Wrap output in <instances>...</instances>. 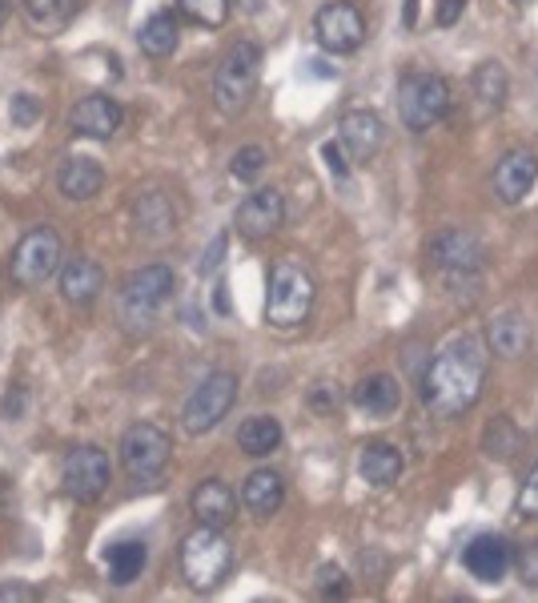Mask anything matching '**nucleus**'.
I'll list each match as a JSON object with an SVG mask.
<instances>
[{
  "mask_svg": "<svg viewBox=\"0 0 538 603\" xmlns=\"http://www.w3.org/2000/svg\"><path fill=\"white\" fill-rule=\"evenodd\" d=\"M426 258H431V265L450 286H458V282H474L482 274L487 246L470 229H438L431 238V246H426Z\"/></svg>",
  "mask_w": 538,
  "mask_h": 603,
  "instance_id": "nucleus-6",
  "label": "nucleus"
},
{
  "mask_svg": "<svg viewBox=\"0 0 538 603\" xmlns=\"http://www.w3.org/2000/svg\"><path fill=\"white\" fill-rule=\"evenodd\" d=\"M310 402L318 410H334L337 407V386H330V383H318L310 390Z\"/></svg>",
  "mask_w": 538,
  "mask_h": 603,
  "instance_id": "nucleus-39",
  "label": "nucleus"
},
{
  "mask_svg": "<svg viewBox=\"0 0 538 603\" xmlns=\"http://www.w3.org/2000/svg\"><path fill=\"white\" fill-rule=\"evenodd\" d=\"M337 141L350 153V161H370V157H378V149L386 141L382 117L370 113V109H350L337 121Z\"/></svg>",
  "mask_w": 538,
  "mask_h": 603,
  "instance_id": "nucleus-13",
  "label": "nucleus"
},
{
  "mask_svg": "<svg viewBox=\"0 0 538 603\" xmlns=\"http://www.w3.org/2000/svg\"><path fill=\"white\" fill-rule=\"evenodd\" d=\"M462 564L479 583H499L515 567V547L503 535H474L462 551Z\"/></svg>",
  "mask_w": 538,
  "mask_h": 603,
  "instance_id": "nucleus-14",
  "label": "nucleus"
},
{
  "mask_svg": "<svg viewBox=\"0 0 538 603\" xmlns=\"http://www.w3.org/2000/svg\"><path fill=\"white\" fill-rule=\"evenodd\" d=\"M354 407L370 419H390L402 407V386H398L394 374H366L358 386H354Z\"/></svg>",
  "mask_w": 538,
  "mask_h": 603,
  "instance_id": "nucleus-18",
  "label": "nucleus"
},
{
  "mask_svg": "<svg viewBox=\"0 0 538 603\" xmlns=\"http://www.w3.org/2000/svg\"><path fill=\"white\" fill-rule=\"evenodd\" d=\"M24 21L33 24L36 33H57L81 12V0H21Z\"/></svg>",
  "mask_w": 538,
  "mask_h": 603,
  "instance_id": "nucleus-27",
  "label": "nucleus"
},
{
  "mask_svg": "<svg viewBox=\"0 0 538 603\" xmlns=\"http://www.w3.org/2000/svg\"><path fill=\"white\" fill-rule=\"evenodd\" d=\"M462 9H467V0H438V16L434 21L443 24V29H450L462 16Z\"/></svg>",
  "mask_w": 538,
  "mask_h": 603,
  "instance_id": "nucleus-40",
  "label": "nucleus"
},
{
  "mask_svg": "<svg viewBox=\"0 0 538 603\" xmlns=\"http://www.w3.org/2000/svg\"><path fill=\"white\" fill-rule=\"evenodd\" d=\"M238 386H241L238 374H229V371H217V374H209L205 383H197V390L185 398V410H181L185 431L190 434L214 431L217 422L233 410V402H238Z\"/></svg>",
  "mask_w": 538,
  "mask_h": 603,
  "instance_id": "nucleus-7",
  "label": "nucleus"
},
{
  "mask_svg": "<svg viewBox=\"0 0 538 603\" xmlns=\"http://www.w3.org/2000/svg\"><path fill=\"white\" fill-rule=\"evenodd\" d=\"M169 455H173V439L153 422H137L121 439V463L137 482H153L169 467Z\"/></svg>",
  "mask_w": 538,
  "mask_h": 603,
  "instance_id": "nucleus-8",
  "label": "nucleus"
},
{
  "mask_svg": "<svg viewBox=\"0 0 538 603\" xmlns=\"http://www.w3.org/2000/svg\"><path fill=\"white\" fill-rule=\"evenodd\" d=\"M313 298H318V286H313L310 270H301L294 262H282L270 274V289H265V318L277 326V330H294L310 318Z\"/></svg>",
  "mask_w": 538,
  "mask_h": 603,
  "instance_id": "nucleus-3",
  "label": "nucleus"
},
{
  "mask_svg": "<svg viewBox=\"0 0 538 603\" xmlns=\"http://www.w3.org/2000/svg\"><path fill=\"white\" fill-rule=\"evenodd\" d=\"M60 289H65V298L72 306H89L105 289V270L93 258H69L65 270H60Z\"/></svg>",
  "mask_w": 538,
  "mask_h": 603,
  "instance_id": "nucleus-22",
  "label": "nucleus"
},
{
  "mask_svg": "<svg viewBox=\"0 0 538 603\" xmlns=\"http://www.w3.org/2000/svg\"><path fill=\"white\" fill-rule=\"evenodd\" d=\"M535 181H538V157L530 153V149H511V153L499 161V169H494V193H499L506 205L523 202V197L535 190Z\"/></svg>",
  "mask_w": 538,
  "mask_h": 603,
  "instance_id": "nucleus-17",
  "label": "nucleus"
},
{
  "mask_svg": "<svg viewBox=\"0 0 538 603\" xmlns=\"http://www.w3.org/2000/svg\"><path fill=\"white\" fill-rule=\"evenodd\" d=\"M57 185L69 202H89V197H96L101 185H105V169L96 166L93 157H69V161L57 169Z\"/></svg>",
  "mask_w": 538,
  "mask_h": 603,
  "instance_id": "nucleus-21",
  "label": "nucleus"
},
{
  "mask_svg": "<svg viewBox=\"0 0 538 603\" xmlns=\"http://www.w3.org/2000/svg\"><path fill=\"white\" fill-rule=\"evenodd\" d=\"M518 567H523V579H527V583H538V543H530L527 551H523Z\"/></svg>",
  "mask_w": 538,
  "mask_h": 603,
  "instance_id": "nucleus-41",
  "label": "nucleus"
},
{
  "mask_svg": "<svg viewBox=\"0 0 538 603\" xmlns=\"http://www.w3.org/2000/svg\"><path fill=\"white\" fill-rule=\"evenodd\" d=\"M487 362H491L487 342L474 334L450 338L434 354L422 374V402L434 419H458L479 402L482 383H487Z\"/></svg>",
  "mask_w": 538,
  "mask_h": 603,
  "instance_id": "nucleus-1",
  "label": "nucleus"
},
{
  "mask_svg": "<svg viewBox=\"0 0 538 603\" xmlns=\"http://www.w3.org/2000/svg\"><path fill=\"white\" fill-rule=\"evenodd\" d=\"M181 41V29H178V16L173 12H153L149 21L141 24V33H137V45L149 53V57H169Z\"/></svg>",
  "mask_w": 538,
  "mask_h": 603,
  "instance_id": "nucleus-28",
  "label": "nucleus"
},
{
  "mask_svg": "<svg viewBox=\"0 0 538 603\" xmlns=\"http://www.w3.org/2000/svg\"><path fill=\"white\" fill-rule=\"evenodd\" d=\"M518 443H523V434H518V426L511 419H494L491 426H487V434H482V446H487V455L491 458H515Z\"/></svg>",
  "mask_w": 538,
  "mask_h": 603,
  "instance_id": "nucleus-30",
  "label": "nucleus"
},
{
  "mask_svg": "<svg viewBox=\"0 0 538 603\" xmlns=\"http://www.w3.org/2000/svg\"><path fill=\"white\" fill-rule=\"evenodd\" d=\"M178 4H181V12H185L193 24L217 29V24H226L229 4H233V0H178Z\"/></svg>",
  "mask_w": 538,
  "mask_h": 603,
  "instance_id": "nucleus-32",
  "label": "nucleus"
},
{
  "mask_svg": "<svg viewBox=\"0 0 538 603\" xmlns=\"http://www.w3.org/2000/svg\"><path fill=\"white\" fill-rule=\"evenodd\" d=\"M518 515H527V519L538 515V463L527 475V482H523V491H518Z\"/></svg>",
  "mask_w": 538,
  "mask_h": 603,
  "instance_id": "nucleus-35",
  "label": "nucleus"
},
{
  "mask_svg": "<svg viewBox=\"0 0 538 603\" xmlns=\"http://www.w3.org/2000/svg\"><path fill=\"white\" fill-rule=\"evenodd\" d=\"M229 567H233V547L221 527L197 523V531L181 539V576L193 591H214L229 576Z\"/></svg>",
  "mask_w": 538,
  "mask_h": 603,
  "instance_id": "nucleus-2",
  "label": "nucleus"
},
{
  "mask_svg": "<svg viewBox=\"0 0 538 603\" xmlns=\"http://www.w3.org/2000/svg\"><path fill=\"white\" fill-rule=\"evenodd\" d=\"M257 77H262V48L253 41H238L214 72V105L229 117L241 113L257 89Z\"/></svg>",
  "mask_w": 538,
  "mask_h": 603,
  "instance_id": "nucleus-4",
  "label": "nucleus"
},
{
  "mask_svg": "<svg viewBox=\"0 0 538 603\" xmlns=\"http://www.w3.org/2000/svg\"><path fill=\"white\" fill-rule=\"evenodd\" d=\"M4 12H9V0H0V24H4Z\"/></svg>",
  "mask_w": 538,
  "mask_h": 603,
  "instance_id": "nucleus-44",
  "label": "nucleus"
},
{
  "mask_svg": "<svg viewBox=\"0 0 538 603\" xmlns=\"http://www.w3.org/2000/svg\"><path fill=\"white\" fill-rule=\"evenodd\" d=\"M121 105L113 101V96L105 93H89L77 101V109H72V133H81V137H93V141H108L113 133L121 129Z\"/></svg>",
  "mask_w": 538,
  "mask_h": 603,
  "instance_id": "nucleus-16",
  "label": "nucleus"
},
{
  "mask_svg": "<svg viewBox=\"0 0 538 603\" xmlns=\"http://www.w3.org/2000/svg\"><path fill=\"white\" fill-rule=\"evenodd\" d=\"M265 161H270V153H265L262 145H245V149H238L233 153V161H229V173L238 181H257L262 178Z\"/></svg>",
  "mask_w": 538,
  "mask_h": 603,
  "instance_id": "nucleus-33",
  "label": "nucleus"
},
{
  "mask_svg": "<svg viewBox=\"0 0 538 603\" xmlns=\"http://www.w3.org/2000/svg\"><path fill=\"white\" fill-rule=\"evenodd\" d=\"M193 519L205 523V527H229L233 515H238V494L229 491L221 479H205L190 499Z\"/></svg>",
  "mask_w": 538,
  "mask_h": 603,
  "instance_id": "nucleus-19",
  "label": "nucleus"
},
{
  "mask_svg": "<svg viewBox=\"0 0 538 603\" xmlns=\"http://www.w3.org/2000/svg\"><path fill=\"white\" fill-rule=\"evenodd\" d=\"M113 479V463L101 446H72L65 455V467H60V482H65V494L77 499V503H93L101 499Z\"/></svg>",
  "mask_w": 538,
  "mask_h": 603,
  "instance_id": "nucleus-10",
  "label": "nucleus"
},
{
  "mask_svg": "<svg viewBox=\"0 0 538 603\" xmlns=\"http://www.w3.org/2000/svg\"><path fill=\"white\" fill-rule=\"evenodd\" d=\"M325 153V166H330V173H334V178H346V153H342V141H330L322 149Z\"/></svg>",
  "mask_w": 538,
  "mask_h": 603,
  "instance_id": "nucleus-38",
  "label": "nucleus"
},
{
  "mask_svg": "<svg viewBox=\"0 0 538 603\" xmlns=\"http://www.w3.org/2000/svg\"><path fill=\"white\" fill-rule=\"evenodd\" d=\"M60 270V238L48 226L28 229L16 250H12V282L24 289L45 286L48 277Z\"/></svg>",
  "mask_w": 538,
  "mask_h": 603,
  "instance_id": "nucleus-9",
  "label": "nucleus"
},
{
  "mask_svg": "<svg viewBox=\"0 0 538 603\" xmlns=\"http://www.w3.org/2000/svg\"><path fill=\"white\" fill-rule=\"evenodd\" d=\"M137 221H141L149 234H169L173 229V209L161 193H145L141 202H137Z\"/></svg>",
  "mask_w": 538,
  "mask_h": 603,
  "instance_id": "nucleus-31",
  "label": "nucleus"
},
{
  "mask_svg": "<svg viewBox=\"0 0 538 603\" xmlns=\"http://www.w3.org/2000/svg\"><path fill=\"white\" fill-rule=\"evenodd\" d=\"M286 221V197L277 190H257L250 193L245 202L238 205V214H233V226H238L241 238H270L277 226Z\"/></svg>",
  "mask_w": 538,
  "mask_h": 603,
  "instance_id": "nucleus-12",
  "label": "nucleus"
},
{
  "mask_svg": "<svg viewBox=\"0 0 538 603\" xmlns=\"http://www.w3.org/2000/svg\"><path fill=\"white\" fill-rule=\"evenodd\" d=\"M450 113V84L438 72H407L398 81V117L410 133H426Z\"/></svg>",
  "mask_w": 538,
  "mask_h": 603,
  "instance_id": "nucleus-5",
  "label": "nucleus"
},
{
  "mask_svg": "<svg viewBox=\"0 0 538 603\" xmlns=\"http://www.w3.org/2000/svg\"><path fill=\"white\" fill-rule=\"evenodd\" d=\"M402 467H407V463H402V451H398L394 443H366L362 446L358 470L370 487H394Z\"/></svg>",
  "mask_w": 538,
  "mask_h": 603,
  "instance_id": "nucleus-24",
  "label": "nucleus"
},
{
  "mask_svg": "<svg viewBox=\"0 0 538 603\" xmlns=\"http://www.w3.org/2000/svg\"><path fill=\"white\" fill-rule=\"evenodd\" d=\"M515 4H530V0H515Z\"/></svg>",
  "mask_w": 538,
  "mask_h": 603,
  "instance_id": "nucleus-45",
  "label": "nucleus"
},
{
  "mask_svg": "<svg viewBox=\"0 0 538 603\" xmlns=\"http://www.w3.org/2000/svg\"><path fill=\"white\" fill-rule=\"evenodd\" d=\"M233 4H238V12H245V16H253V12L262 9L265 0H233Z\"/></svg>",
  "mask_w": 538,
  "mask_h": 603,
  "instance_id": "nucleus-43",
  "label": "nucleus"
},
{
  "mask_svg": "<svg viewBox=\"0 0 538 603\" xmlns=\"http://www.w3.org/2000/svg\"><path fill=\"white\" fill-rule=\"evenodd\" d=\"M169 294H173V270L141 265L125 277V314H153Z\"/></svg>",
  "mask_w": 538,
  "mask_h": 603,
  "instance_id": "nucleus-15",
  "label": "nucleus"
},
{
  "mask_svg": "<svg viewBox=\"0 0 538 603\" xmlns=\"http://www.w3.org/2000/svg\"><path fill=\"white\" fill-rule=\"evenodd\" d=\"M145 564H149V547L137 539H125V543H113L105 555V571H108V583H117V588H125V583H133V579L141 576Z\"/></svg>",
  "mask_w": 538,
  "mask_h": 603,
  "instance_id": "nucleus-26",
  "label": "nucleus"
},
{
  "mask_svg": "<svg viewBox=\"0 0 538 603\" xmlns=\"http://www.w3.org/2000/svg\"><path fill=\"white\" fill-rule=\"evenodd\" d=\"M41 600V591L28 588V583H4L0 588V603H36Z\"/></svg>",
  "mask_w": 538,
  "mask_h": 603,
  "instance_id": "nucleus-36",
  "label": "nucleus"
},
{
  "mask_svg": "<svg viewBox=\"0 0 538 603\" xmlns=\"http://www.w3.org/2000/svg\"><path fill=\"white\" fill-rule=\"evenodd\" d=\"M322 595H342L346 591V576H342V567H322Z\"/></svg>",
  "mask_w": 538,
  "mask_h": 603,
  "instance_id": "nucleus-37",
  "label": "nucleus"
},
{
  "mask_svg": "<svg viewBox=\"0 0 538 603\" xmlns=\"http://www.w3.org/2000/svg\"><path fill=\"white\" fill-rule=\"evenodd\" d=\"M527 346H530V326L523 314L506 310L487 326V350H494L499 359H518V354H527Z\"/></svg>",
  "mask_w": 538,
  "mask_h": 603,
  "instance_id": "nucleus-23",
  "label": "nucleus"
},
{
  "mask_svg": "<svg viewBox=\"0 0 538 603\" xmlns=\"http://www.w3.org/2000/svg\"><path fill=\"white\" fill-rule=\"evenodd\" d=\"M221 250H226V241L217 238V241H214V250H209V258H202V274H205V270H214L217 258H221Z\"/></svg>",
  "mask_w": 538,
  "mask_h": 603,
  "instance_id": "nucleus-42",
  "label": "nucleus"
},
{
  "mask_svg": "<svg viewBox=\"0 0 538 603\" xmlns=\"http://www.w3.org/2000/svg\"><path fill=\"white\" fill-rule=\"evenodd\" d=\"M506 89H511V81H506V69L499 60H482L479 69H474V96H479L482 105L499 109L506 101Z\"/></svg>",
  "mask_w": 538,
  "mask_h": 603,
  "instance_id": "nucleus-29",
  "label": "nucleus"
},
{
  "mask_svg": "<svg viewBox=\"0 0 538 603\" xmlns=\"http://www.w3.org/2000/svg\"><path fill=\"white\" fill-rule=\"evenodd\" d=\"M41 113H45V109H41V101H36L33 93H16V96H12L9 117H12V125H16V129H28V125H36V121H41Z\"/></svg>",
  "mask_w": 538,
  "mask_h": 603,
  "instance_id": "nucleus-34",
  "label": "nucleus"
},
{
  "mask_svg": "<svg viewBox=\"0 0 538 603\" xmlns=\"http://www.w3.org/2000/svg\"><path fill=\"white\" fill-rule=\"evenodd\" d=\"M282 422L274 419V414H253V419L241 422V431H238V446H241V455H250V458H265V455H274L277 446H282Z\"/></svg>",
  "mask_w": 538,
  "mask_h": 603,
  "instance_id": "nucleus-25",
  "label": "nucleus"
},
{
  "mask_svg": "<svg viewBox=\"0 0 538 603\" xmlns=\"http://www.w3.org/2000/svg\"><path fill=\"white\" fill-rule=\"evenodd\" d=\"M282 503H286V482H282L277 470H265V467L253 470L250 479H245V487H241V507L257 519L277 515V507Z\"/></svg>",
  "mask_w": 538,
  "mask_h": 603,
  "instance_id": "nucleus-20",
  "label": "nucleus"
},
{
  "mask_svg": "<svg viewBox=\"0 0 538 603\" xmlns=\"http://www.w3.org/2000/svg\"><path fill=\"white\" fill-rule=\"evenodd\" d=\"M313 36L325 53H354L366 41V16L350 0H330L313 16Z\"/></svg>",
  "mask_w": 538,
  "mask_h": 603,
  "instance_id": "nucleus-11",
  "label": "nucleus"
}]
</instances>
